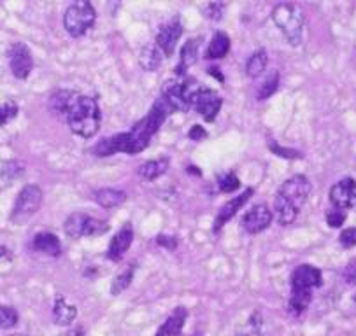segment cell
I'll use <instances>...</instances> for the list:
<instances>
[{
  "label": "cell",
  "mask_w": 356,
  "mask_h": 336,
  "mask_svg": "<svg viewBox=\"0 0 356 336\" xmlns=\"http://www.w3.org/2000/svg\"><path fill=\"white\" fill-rule=\"evenodd\" d=\"M311 180L305 176H293L280 186L274 198V216L281 226H290L311 196Z\"/></svg>",
  "instance_id": "6da1fadb"
},
{
  "label": "cell",
  "mask_w": 356,
  "mask_h": 336,
  "mask_svg": "<svg viewBox=\"0 0 356 336\" xmlns=\"http://www.w3.org/2000/svg\"><path fill=\"white\" fill-rule=\"evenodd\" d=\"M170 112H174V110L170 109L169 103L163 100V96H160V99L153 103L149 112H147L143 119L137 121L130 132H127V137H129V149H127V154L143 153V151L149 146L151 137L162 128V124L165 123L167 117L170 116Z\"/></svg>",
  "instance_id": "7a4b0ae2"
},
{
  "label": "cell",
  "mask_w": 356,
  "mask_h": 336,
  "mask_svg": "<svg viewBox=\"0 0 356 336\" xmlns=\"http://www.w3.org/2000/svg\"><path fill=\"white\" fill-rule=\"evenodd\" d=\"M65 121L72 133H76L77 137L92 139L100 130V123H102L99 102L93 96L79 95V99L74 102L72 109L67 114Z\"/></svg>",
  "instance_id": "3957f363"
},
{
  "label": "cell",
  "mask_w": 356,
  "mask_h": 336,
  "mask_svg": "<svg viewBox=\"0 0 356 336\" xmlns=\"http://www.w3.org/2000/svg\"><path fill=\"white\" fill-rule=\"evenodd\" d=\"M272 22L280 28L283 33L284 39L288 40L290 46H298L304 39V30H305V18L302 9L297 4L291 2H283L277 4L270 12Z\"/></svg>",
  "instance_id": "277c9868"
},
{
  "label": "cell",
  "mask_w": 356,
  "mask_h": 336,
  "mask_svg": "<svg viewBox=\"0 0 356 336\" xmlns=\"http://www.w3.org/2000/svg\"><path fill=\"white\" fill-rule=\"evenodd\" d=\"M97 11L92 0H74L63 12V28L74 39L85 35L95 25Z\"/></svg>",
  "instance_id": "5b68a950"
},
{
  "label": "cell",
  "mask_w": 356,
  "mask_h": 336,
  "mask_svg": "<svg viewBox=\"0 0 356 336\" xmlns=\"http://www.w3.org/2000/svg\"><path fill=\"white\" fill-rule=\"evenodd\" d=\"M195 81L188 79L184 76H177L169 79L162 86V96L174 112H188L191 110V90H193Z\"/></svg>",
  "instance_id": "8992f818"
},
{
  "label": "cell",
  "mask_w": 356,
  "mask_h": 336,
  "mask_svg": "<svg viewBox=\"0 0 356 336\" xmlns=\"http://www.w3.org/2000/svg\"><path fill=\"white\" fill-rule=\"evenodd\" d=\"M42 205V190L37 184H26L22 191H19L18 198L15 201L11 212V221L18 226L25 224L26 221L32 219L37 214V210Z\"/></svg>",
  "instance_id": "52a82bcc"
},
{
  "label": "cell",
  "mask_w": 356,
  "mask_h": 336,
  "mask_svg": "<svg viewBox=\"0 0 356 336\" xmlns=\"http://www.w3.org/2000/svg\"><path fill=\"white\" fill-rule=\"evenodd\" d=\"M109 228L106 221L99 217H92L85 212L70 214L63 224V231L69 238H81V237H100Z\"/></svg>",
  "instance_id": "ba28073f"
},
{
  "label": "cell",
  "mask_w": 356,
  "mask_h": 336,
  "mask_svg": "<svg viewBox=\"0 0 356 336\" xmlns=\"http://www.w3.org/2000/svg\"><path fill=\"white\" fill-rule=\"evenodd\" d=\"M190 102L191 109L197 110L207 123H213L216 119L221 110V106H223V99L220 96V93L211 88H204L197 81H195L193 90H191Z\"/></svg>",
  "instance_id": "9c48e42d"
},
{
  "label": "cell",
  "mask_w": 356,
  "mask_h": 336,
  "mask_svg": "<svg viewBox=\"0 0 356 336\" xmlns=\"http://www.w3.org/2000/svg\"><path fill=\"white\" fill-rule=\"evenodd\" d=\"M181 35H183V23H181L179 16H176L169 23H165V25L158 28L154 44L160 48V51L163 53L165 58H170L174 55V51H176Z\"/></svg>",
  "instance_id": "30bf717a"
},
{
  "label": "cell",
  "mask_w": 356,
  "mask_h": 336,
  "mask_svg": "<svg viewBox=\"0 0 356 336\" xmlns=\"http://www.w3.org/2000/svg\"><path fill=\"white\" fill-rule=\"evenodd\" d=\"M8 60H9V69H11L13 76L16 79H26L33 69V58L32 51L29 46L23 42H15L9 46L8 49Z\"/></svg>",
  "instance_id": "8fae6325"
},
{
  "label": "cell",
  "mask_w": 356,
  "mask_h": 336,
  "mask_svg": "<svg viewBox=\"0 0 356 336\" xmlns=\"http://www.w3.org/2000/svg\"><path fill=\"white\" fill-rule=\"evenodd\" d=\"M328 200L330 205L341 210H349L356 205V180L353 177H344V179L337 180L334 186L330 187L328 193Z\"/></svg>",
  "instance_id": "7c38bea8"
},
{
  "label": "cell",
  "mask_w": 356,
  "mask_h": 336,
  "mask_svg": "<svg viewBox=\"0 0 356 336\" xmlns=\"http://www.w3.org/2000/svg\"><path fill=\"white\" fill-rule=\"evenodd\" d=\"M272 219H274V216H272L270 208H268L267 205L260 203V205H254V207H251L250 210L244 214L241 224H243V228L246 233L258 235L270 226Z\"/></svg>",
  "instance_id": "4fadbf2b"
},
{
  "label": "cell",
  "mask_w": 356,
  "mask_h": 336,
  "mask_svg": "<svg viewBox=\"0 0 356 336\" xmlns=\"http://www.w3.org/2000/svg\"><path fill=\"white\" fill-rule=\"evenodd\" d=\"M323 284V274L320 268L312 267V264H298L290 277L291 289H314L321 287Z\"/></svg>",
  "instance_id": "5bb4252c"
},
{
  "label": "cell",
  "mask_w": 356,
  "mask_h": 336,
  "mask_svg": "<svg viewBox=\"0 0 356 336\" xmlns=\"http://www.w3.org/2000/svg\"><path fill=\"white\" fill-rule=\"evenodd\" d=\"M132 242H134V228L132 224L127 223L125 226L120 228L118 233L111 238V244L109 247H107V254H106L107 260L114 261V263L122 261L123 256L129 252Z\"/></svg>",
  "instance_id": "9a60e30c"
},
{
  "label": "cell",
  "mask_w": 356,
  "mask_h": 336,
  "mask_svg": "<svg viewBox=\"0 0 356 336\" xmlns=\"http://www.w3.org/2000/svg\"><path fill=\"white\" fill-rule=\"evenodd\" d=\"M253 193H254V190H253V187H250V190H246V191H244V193H241L239 196L232 198L230 201H227V203H225L223 207L220 208V212H218L216 219H214V226H213L214 235L220 233L221 228H223L225 224H227L228 221H230L232 217H234L235 214L239 212L241 208H243L244 205H246L248 201H250V198L253 196Z\"/></svg>",
  "instance_id": "2e32d148"
},
{
  "label": "cell",
  "mask_w": 356,
  "mask_h": 336,
  "mask_svg": "<svg viewBox=\"0 0 356 336\" xmlns=\"http://www.w3.org/2000/svg\"><path fill=\"white\" fill-rule=\"evenodd\" d=\"M127 149H129V137H127V132H125V133H116V135L102 139L100 142L95 144L92 153L95 154V156L106 158V156H113V154H118V153L127 154Z\"/></svg>",
  "instance_id": "e0dca14e"
},
{
  "label": "cell",
  "mask_w": 356,
  "mask_h": 336,
  "mask_svg": "<svg viewBox=\"0 0 356 336\" xmlns=\"http://www.w3.org/2000/svg\"><path fill=\"white\" fill-rule=\"evenodd\" d=\"M77 99H79V93L70 92V90H58V92L53 93L51 99H49V110H51L55 116L67 119V114L72 109L74 102H76Z\"/></svg>",
  "instance_id": "ac0fdd59"
},
{
  "label": "cell",
  "mask_w": 356,
  "mask_h": 336,
  "mask_svg": "<svg viewBox=\"0 0 356 336\" xmlns=\"http://www.w3.org/2000/svg\"><path fill=\"white\" fill-rule=\"evenodd\" d=\"M188 310L184 307L174 308L172 314L167 317V321L158 328L156 335L154 336H181L183 333L184 324H186Z\"/></svg>",
  "instance_id": "d6986e66"
},
{
  "label": "cell",
  "mask_w": 356,
  "mask_h": 336,
  "mask_svg": "<svg viewBox=\"0 0 356 336\" xmlns=\"http://www.w3.org/2000/svg\"><path fill=\"white\" fill-rule=\"evenodd\" d=\"M32 249L44 256L58 258L62 254V242L53 233H37L32 240Z\"/></svg>",
  "instance_id": "ffe728a7"
},
{
  "label": "cell",
  "mask_w": 356,
  "mask_h": 336,
  "mask_svg": "<svg viewBox=\"0 0 356 336\" xmlns=\"http://www.w3.org/2000/svg\"><path fill=\"white\" fill-rule=\"evenodd\" d=\"M199 46H200L199 39H190L184 42L179 53V62H177L176 65L177 76H184V74L190 70V67L195 65L197 56H199Z\"/></svg>",
  "instance_id": "44dd1931"
},
{
  "label": "cell",
  "mask_w": 356,
  "mask_h": 336,
  "mask_svg": "<svg viewBox=\"0 0 356 336\" xmlns=\"http://www.w3.org/2000/svg\"><path fill=\"white\" fill-rule=\"evenodd\" d=\"M77 317L76 305L69 303L63 294H56L55 305H53V319L58 326L72 324L74 319Z\"/></svg>",
  "instance_id": "7402d4cb"
},
{
  "label": "cell",
  "mask_w": 356,
  "mask_h": 336,
  "mask_svg": "<svg viewBox=\"0 0 356 336\" xmlns=\"http://www.w3.org/2000/svg\"><path fill=\"white\" fill-rule=\"evenodd\" d=\"M312 301L311 289H291L290 300H288V314L293 317H300L309 308Z\"/></svg>",
  "instance_id": "603a6c76"
},
{
  "label": "cell",
  "mask_w": 356,
  "mask_h": 336,
  "mask_svg": "<svg viewBox=\"0 0 356 336\" xmlns=\"http://www.w3.org/2000/svg\"><path fill=\"white\" fill-rule=\"evenodd\" d=\"M163 53L160 51L156 44H146L143 49H140L139 55V63L146 72H154V70L160 69L163 62Z\"/></svg>",
  "instance_id": "cb8c5ba5"
},
{
  "label": "cell",
  "mask_w": 356,
  "mask_h": 336,
  "mask_svg": "<svg viewBox=\"0 0 356 336\" xmlns=\"http://www.w3.org/2000/svg\"><path fill=\"white\" fill-rule=\"evenodd\" d=\"M230 51V37L225 32H216L209 42V48L206 51L207 60H221Z\"/></svg>",
  "instance_id": "d4e9b609"
},
{
  "label": "cell",
  "mask_w": 356,
  "mask_h": 336,
  "mask_svg": "<svg viewBox=\"0 0 356 336\" xmlns=\"http://www.w3.org/2000/svg\"><path fill=\"white\" fill-rule=\"evenodd\" d=\"M95 201L102 208H116L127 200V194L120 190H113V187H102L95 193Z\"/></svg>",
  "instance_id": "484cf974"
},
{
  "label": "cell",
  "mask_w": 356,
  "mask_h": 336,
  "mask_svg": "<svg viewBox=\"0 0 356 336\" xmlns=\"http://www.w3.org/2000/svg\"><path fill=\"white\" fill-rule=\"evenodd\" d=\"M167 170H169V158H158V160H151L140 165L139 176L146 180H154L162 177Z\"/></svg>",
  "instance_id": "4316f807"
},
{
  "label": "cell",
  "mask_w": 356,
  "mask_h": 336,
  "mask_svg": "<svg viewBox=\"0 0 356 336\" xmlns=\"http://www.w3.org/2000/svg\"><path fill=\"white\" fill-rule=\"evenodd\" d=\"M267 63H268V56L265 49H258V51H254L246 63L248 77H253V79L260 77L261 74L267 70Z\"/></svg>",
  "instance_id": "83f0119b"
},
{
  "label": "cell",
  "mask_w": 356,
  "mask_h": 336,
  "mask_svg": "<svg viewBox=\"0 0 356 336\" xmlns=\"http://www.w3.org/2000/svg\"><path fill=\"white\" fill-rule=\"evenodd\" d=\"M136 263L129 264L125 270L120 271V274L114 277L113 285H111V294H113V296H118V294H122L125 289H129V285L132 284L134 280V275H136Z\"/></svg>",
  "instance_id": "f1b7e54d"
},
{
  "label": "cell",
  "mask_w": 356,
  "mask_h": 336,
  "mask_svg": "<svg viewBox=\"0 0 356 336\" xmlns=\"http://www.w3.org/2000/svg\"><path fill=\"white\" fill-rule=\"evenodd\" d=\"M277 88H280V74L277 72L268 74V76L264 79V83L260 84V88H258L257 99L260 100V102L261 100L270 99V96L277 92Z\"/></svg>",
  "instance_id": "f546056e"
},
{
  "label": "cell",
  "mask_w": 356,
  "mask_h": 336,
  "mask_svg": "<svg viewBox=\"0 0 356 336\" xmlns=\"http://www.w3.org/2000/svg\"><path fill=\"white\" fill-rule=\"evenodd\" d=\"M18 312L13 307L0 303V328L2 329H11L18 324Z\"/></svg>",
  "instance_id": "4dcf8cb0"
},
{
  "label": "cell",
  "mask_w": 356,
  "mask_h": 336,
  "mask_svg": "<svg viewBox=\"0 0 356 336\" xmlns=\"http://www.w3.org/2000/svg\"><path fill=\"white\" fill-rule=\"evenodd\" d=\"M325 219L330 228H341L342 224L348 219V210H341V208H328L327 214H325Z\"/></svg>",
  "instance_id": "1f68e13d"
},
{
  "label": "cell",
  "mask_w": 356,
  "mask_h": 336,
  "mask_svg": "<svg viewBox=\"0 0 356 336\" xmlns=\"http://www.w3.org/2000/svg\"><path fill=\"white\" fill-rule=\"evenodd\" d=\"M19 109L15 102H6L0 106V126L11 123L16 116H18Z\"/></svg>",
  "instance_id": "d6a6232c"
},
{
  "label": "cell",
  "mask_w": 356,
  "mask_h": 336,
  "mask_svg": "<svg viewBox=\"0 0 356 336\" xmlns=\"http://www.w3.org/2000/svg\"><path fill=\"white\" fill-rule=\"evenodd\" d=\"M239 186H241V180L234 172L225 174L220 180V190L223 191V193H234L235 190H239Z\"/></svg>",
  "instance_id": "836d02e7"
},
{
  "label": "cell",
  "mask_w": 356,
  "mask_h": 336,
  "mask_svg": "<svg viewBox=\"0 0 356 336\" xmlns=\"http://www.w3.org/2000/svg\"><path fill=\"white\" fill-rule=\"evenodd\" d=\"M23 172H25V168L18 161H9V163L2 165V177H6V179H16Z\"/></svg>",
  "instance_id": "e575fe53"
},
{
  "label": "cell",
  "mask_w": 356,
  "mask_h": 336,
  "mask_svg": "<svg viewBox=\"0 0 356 336\" xmlns=\"http://www.w3.org/2000/svg\"><path fill=\"white\" fill-rule=\"evenodd\" d=\"M339 244L344 249L356 247V226L355 228H346L339 235Z\"/></svg>",
  "instance_id": "d590c367"
},
{
  "label": "cell",
  "mask_w": 356,
  "mask_h": 336,
  "mask_svg": "<svg viewBox=\"0 0 356 336\" xmlns=\"http://www.w3.org/2000/svg\"><path fill=\"white\" fill-rule=\"evenodd\" d=\"M268 149L272 151V153L275 154V156H281V158H286V160H298V158H302V154L298 153V151H293V149H286V147L283 146H275V144H268Z\"/></svg>",
  "instance_id": "8d00e7d4"
},
{
  "label": "cell",
  "mask_w": 356,
  "mask_h": 336,
  "mask_svg": "<svg viewBox=\"0 0 356 336\" xmlns=\"http://www.w3.org/2000/svg\"><path fill=\"white\" fill-rule=\"evenodd\" d=\"M204 12H206V15H204L206 18L214 19V22H218V19L223 18V8H221L220 4H216V2H211Z\"/></svg>",
  "instance_id": "74e56055"
},
{
  "label": "cell",
  "mask_w": 356,
  "mask_h": 336,
  "mask_svg": "<svg viewBox=\"0 0 356 336\" xmlns=\"http://www.w3.org/2000/svg\"><path fill=\"white\" fill-rule=\"evenodd\" d=\"M342 278H344L348 284L351 285L356 284V260L351 261L349 264H346L344 271H342Z\"/></svg>",
  "instance_id": "f35d334b"
},
{
  "label": "cell",
  "mask_w": 356,
  "mask_h": 336,
  "mask_svg": "<svg viewBox=\"0 0 356 336\" xmlns=\"http://www.w3.org/2000/svg\"><path fill=\"white\" fill-rule=\"evenodd\" d=\"M156 244L162 245V247H165V249H169V251H176L177 238L176 237H165V235H160V237H156Z\"/></svg>",
  "instance_id": "ab89813d"
},
{
  "label": "cell",
  "mask_w": 356,
  "mask_h": 336,
  "mask_svg": "<svg viewBox=\"0 0 356 336\" xmlns=\"http://www.w3.org/2000/svg\"><path fill=\"white\" fill-rule=\"evenodd\" d=\"M188 137H190L191 140H195V142H200V140H204L207 137V132L204 130V126H200V124H195L193 128L188 132Z\"/></svg>",
  "instance_id": "60d3db41"
},
{
  "label": "cell",
  "mask_w": 356,
  "mask_h": 336,
  "mask_svg": "<svg viewBox=\"0 0 356 336\" xmlns=\"http://www.w3.org/2000/svg\"><path fill=\"white\" fill-rule=\"evenodd\" d=\"M218 70H220V69H216V67H213V69H209V74H211V76L216 77L218 81H223V79H225L223 74H220V72H218Z\"/></svg>",
  "instance_id": "b9f144b4"
},
{
  "label": "cell",
  "mask_w": 356,
  "mask_h": 336,
  "mask_svg": "<svg viewBox=\"0 0 356 336\" xmlns=\"http://www.w3.org/2000/svg\"><path fill=\"white\" fill-rule=\"evenodd\" d=\"M2 258H9V249L4 247V245H0V260Z\"/></svg>",
  "instance_id": "7bdbcfd3"
},
{
  "label": "cell",
  "mask_w": 356,
  "mask_h": 336,
  "mask_svg": "<svg viewBox=\"0 0 356 336\" xmlns=\"http://www.w3.org/2000/svg\"><path fill=\"white\" fill-rule=\"evenodd\" d=\"M67 336H85V331H83V329H74V331H70Z\"/></svg>",
  "instance_id": "ee69618b"
},
{
  "label": "cell",
  "mask_w": 356,
  "mask_h": 336,
  "mask_svg": "<svg viewBox=\"0 0 356 336\" xmlns=\"http://www.w3.org/2000/svg\"><path fill=\"white\" fill-rule=\"evenodd\" d=\"M8 336H29V335H25V333H11V335Z\"/></svg>",
  "instance_id": "f6af8a7d"
},
{
  "label": "cell",
  "mask_w": 356,
  "mask_h": 336,
  "mask_svg": "<svg viewBox=\"0 0 356 336\" xmlns=\"http://www.w3.org/2000/svg\"><path fill=\"white\" fill-rule=\"evenodd\" d=\"M353 301H355V303H356V292H355V296H353Z\"/></svg>",
  "instance_id": "bcb514c9"
},
{
  "label": "cell",
  "mask_w": 356,
  "mask_h": 336,
  "mask_svg": "<svg viewBox=\"0 0 356 336\" xmlns=\"http://www.w3.org/2000/svg\"><path fill=\"white\" fill-rule=\"evenodd\" d=\"M253 336H258V335H253Z\"/></svg>",
  "instance_id": "7dc6e473"
},
{
  "label": "cell",
  "mask_w": 356,
  "mask_h": 336,
  "mask_svg": "<svg viewBox=\"0 0 356 336\" xmlns=\"http://www.w3.org/2000/svg\"><path fill=\"white\" fill-rule=\"evenodd\" d=\"M0 2H2V0H0Z\"/></svg>",
  "instance_id": "c3c4849f"
}]
</instances>
